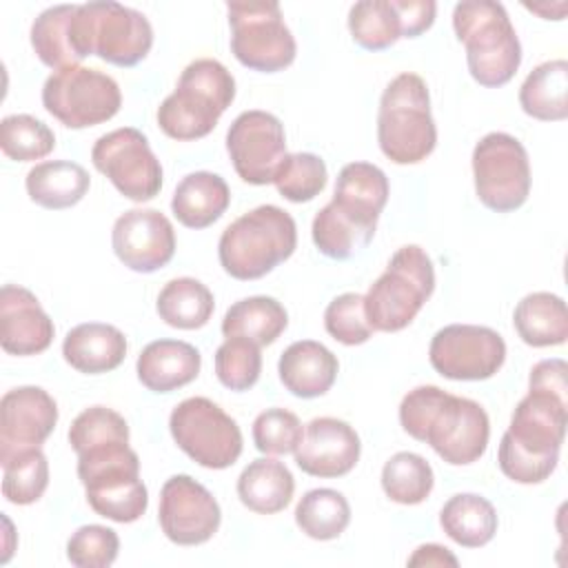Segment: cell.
I'll list each match as a JSON object with an SVG mask.
<instances>
[{"instance_id": "8992f818", "label": "cell", "mask_w": 568, "mask_h": 568, "mask_svg": "<svg viewBox=\"0 0 568 568\" xmlns=\"http://www.w3.org/2000/svg\"><path fill=\"white\" fill-rule=\"evenodd\" d=\"M71 44L80 60L98 55L115 67H135L153 47V27L142 11L120 2H87L73 13Z\"/></svg>"}, {"instance_id": "d6986e66", "label": "cell", "mask_w": 568, "mask_h": 568, "mask_svg": "<svg viewBox=\"0 0 568 568\" xmlns=\"http://www.w3.org/2000/svg\"><path fill=\"white\" fill-rule=\"evenodd\" d=\"M362 442L355 428L337 417H315L306 424L295 448V464L311 477L333 479L348 475L359 462Z\"/></svg>"}, {"instance_id": "8d00e7d4", "label": "cell", "mask_w": 568, "mask_h": 568, "mask_svg": "<svg viewBox=\"0 0 568 568\" xmlns=\"http://www.w3.org/2000/svg\"><path fill=\"white\" fill-rule=\"evenodd\" d=\"M435 484L430 464L417 453H395L382 468V488L386 497L402 506L422 504Z\"/></svg>"}, {"instance_id": "e575fe53", "label": "cell", "mask_w": 568, "mask_h": 568, "mask_svg": "<svg viewBox=\"0 0 568 568\" xmlns=\"http://www.w3.org/2000/svg\"><path fill=\"white\" fill-rule=\"evenodd\" d=\"M78 4H55L44 9L31 24V47L49 69H67L80 64L71 44V20Z\"/></svg>"}, {"instance_id": "f907efd6", "label": "cell", "mask_w": 568, "mask_h": 568, "mask_svg": "<svg viewBox=\"0 0 568 568\" xmlns=\"http://www.w3.org/2000/svg\"><path fill=\"white\" fill-rule=\"evenodd\" d=\"M457 557L439 544H422L408 557V566H457Z\"/></svg>"}, {"instance_id": "ac0fdd59", "label": "cell", "mask_w": 568, "mask_h": 568, "mask_svg": "<svg viewBox=\"0 0 568 568\" xmlns=\"http://www.w3.org/2000/svg\"><path fill=\"white\" fill-rule=\"evenodd\" d=\"M58 424V404L40 386H18L0 399V462L40 448Z\"/></svg>"}, {"instance_id": "cb8c5ba5", "label": "cell", "mask_w": 568, "mask_h": 568, "mask_svg": "<svg viewBox=\"0 0 568 568\" xmlns=\"http://www.w3.org/2000/svg\"><path fill=\"white\" fill-rule=\"evenodd\" d=\"M126 337L104 322L73 326L62 342L64 362L84 375H100L118 368L126 357Z\"/></svg>"}, {"instance_id": "f546056e", "label": "cell", "mask_w": 568, "mask_h": 568, "mask_svg": "<svg viewBox=\"0 0 568 568\" xmlns=\"http://www.w3.org/2000/svg\"><path fill=\"white\" fill-rule=\"evenodd\" d=\"M519 106L541 122L568 118V62L548 60L535 67L519 87Z\"/></svg>"}, {"instance_id": "ab89813d", "label": "cell", "mask_w": 568, "mask_h": 568, "mask_svg": "<svg viewBox=\"0 0 568 568\" xmlns=\"http://www.w3.org/2000/svg\"><path fill=\"white\" fill-rule=\"evenodd\" d=\"M0 149L9 160L33 162L55 149V135L42 120L29 113H16L0 122Z\"/></svg>"}, {"instance_id": "4dcf8cb0", "label": "cell", "mask_w": 568, "mask_h": 568, "mask_svg": "<svg viewBox=\"0 0 568 568\" xmlns=\"http://www.w3.org/2000/svg\"><path fill=\"white\" fill-rule=\"evenodd\" d=\"M495 506L475 493L453 495L439 510L442 530L464 548H481L497 532Z\"/></svg>"}, {"instance_id": "e0dca14e", "label": "cell", "mask_w": 568, "mask_h": 568, "mask_svg": "<svg viewBox=\"0 0 568 568\" xmlns=\"http://www.w3.org/2000/svg\"><path fill=\"white\" fill-rule=\"evenodd\" d=\"M115 257L135 273H155L175 253V231L171 220L158 209L124 211L111 231Z\"/></svg>"}, {"instance_id": "7bdbcfd3", "label": "cell", "mask_w": 568, "mask_h": 568, "mask_svg": "<svg viewBox=\"0 0 568 568\" xmlns=\"http://www.w3.org/2000/svg\"><path fill=\"white\" fill-rule=\"evenodd\" d=\"M262 373L260 346L244 337H226L215 351V375L229 390H248Z\"/></svg>"}, {"instance_id": "d590c367", "label": "cell", "mask_w": 568, "mask_h": 568, "mask_svg": "<svg viewBox=\"0 0 568 568\" xmlns=\"http://www.w3.org/2000/svg\"><path fill=\"white\" fill-rule=\"evenodd\" d=\"M351 521V506L339 490L313 488L295 506V524L317 541L337 539Z\"/></svg>"}, {"instance_id": "6da1fadb", "label": "cell", "mask_w": 568, "mask_h": 568, "mask_svg": "<svg viewBox=\"0 0 568 568\" xmlns=\"http://www.w3.org/2000/svg\"><path fill=\"white\" fill-rule=\"evenodd\" d=\"M399 424L413 439L426 442L450 466L477 462L486 453L490 437V422L481 404L430 384L404 395Z\"/></svg>"}, {"instance_id": "5b68a950", "label": "cell", "mask_w": 568, "mask_h": 568, "mask_svg": "<svg viewBox=\"0 0 568 568\" xmlns=\"http://www.w3.org/2000/svg\"><path fill=\"white\" fill-rule=\"evenodd\" d=\"M377 142L395 164H417L437 144V126L430 115V93L417 73L395 75L377 109Z\"/></svg>"}, {"instance_id": "4fadbf2b", "label": "cell", "mask_w": 568, "mask_h": 568, "mask_svg": "<svg viewBox=\"0 0 568 568\" xmlns=\"http://www.w3.org/2000/svg\"><path fill=\"white\" fill-rule=\"evenodd\" d=\"M91 162L133 202H149L162 189V164L151 151L149 138L133 126L100 135L91 149Z\"/></svg>"}, {"instance_id": "1f68e13d", "label": "cell", "mask_w": 568, "mask_h": 568, "mask_svg": "<svg viewBox=\"0 0 568 568\" xmlns=\"http://www.w3.org/2000/svg\"><path fill=\"white\" fill-rule=\"evenodd\" d=\"M288 326L286 308L268 295H253L229 306L222 320L224 337H244L257 346L273 344Z\"/></svg>"}, {"instance_id": "3957f363", "label": "cell", "mask_w": 568, "mask_h": 568, "mask_svg": "<svg viewBox=\"0 0 568 568\" xmlns=\"http://www.w3.org/2000/svg\"><path fill=\"white\" fill-rule=\"evenodd\" d=\"M235 100V78L231 71L213 60L200 58L184 67L178 87L158 106V126L173 140L206 138L220 115Z\"/></svg>"}, {"instance_id": "bcb514c9", "label": "cell", "mask_w": 568, "mask_h": 568, "mask_svg": "<svg viewBox=\"0 0 568 568\" xmlns=\"http://www.w3.org/2000/svg\"><path fill=\"white\" fill-rule=\"evenodd\" d=\"M120 537L113 528L80 526L67 541V559L78 568H106L118 559Z\"/></svg>"}, {"instance_id": "7c38bea8", "label": "cell", "mask_w": 568, "mask_h": 568, "mask_svg": "<svg viewBox=\"0 0 568 568\" xmlns=\"http://www.w3.org/2000/svg\"><path fill=\"white\" fill-rule=\"evenodd\" d=\"M473 178L486 209L517 211L530 193V162L524 144L504 131L486 133L473 149Z\"/></svg>"}, {"instance_id": "4316f807", "label": "cell", "mask_w": 568, "mask_h": 568, "mask_svg": "<svg viewBox=\"0 0 568 568\" xmlns=\"http://www.w3.org/2000/svg\"><path fill=\"white\" fill-rule=\"evenodd\" d=\"M24 186L31 202L42 209L60 211L75 206L87 195L91 178L78 162L47 160L27 173Z\"/></svg>"}, {"instance_id": "603a6c76", "label": "cell", "mask_w": 568, "mask_h": 568, "mask_svg": "<svg viewBox=\"0 0 568 568\" xmlns=\"http://www.w3.org/2000/svg\"><path fill=\"white\" fill-rule=\"evenodd\" d=\"M339 371L337 357L315 339L293 342L277 362L280 382L302 399H313L331 390Z\"/></svg>"}, {"instance_id": "9c48e42d", "label": "cell", "mask_w": 568, "mask_h": 568, "mask_svg": "<svg viewBox=\"0 0 568 568\" xmlns=\"http://www.w3.org/2000/svg\"><path fill=\"white\" fill-rule=\"evenodd\" d=\"M231 51L240 64L260 73H275L293 64L297 44L273 0L229 2Z\"/></svg>"}, {"instance_id": "7dc6e473", "label": "cell", "mask_w": 568, "mask_h": 568, "mask_svg": "<svg viewBox=\"0 0 568 568\" xmlns=\"http://www.w3.org/2000/svg\"><path fill=\"white\" fill-rule=\"evenodd\" d=\"M559 455H532L524 448H519L508 433L501 435L499 442V453H497V464L501 468V473L517 481V484H541L544 479H548L552 475V470L557 468Z\"/></svg>"}, {"instance_id": "277c9868", "label": "cell", "mask_w": 568, "mask_h": 568, "mask_svg": "<svg viewBox=\"0 0 568 568\" xmlns=\"http://www.w3.org/2000/svg\"><path fill=\"white\" fill-rule=\"evenodd\" d=\"M297 246V226L288 211L262 204L231 222L217 242L222 268L235 280H260L286 262Z\"/></svg>"}, {"instance_id": "f6af8a7d", "label": "cell", "mask_w": 568, "mask_h": 568, "mask_svg": "<svg viewBox=\"0 0 568 568\" xmlns=\"http://www.w3.org/2000/svg\"><path fill=\"white\" fill-rule=\"evenodd\" d=\"M302 435L300 417L286 408H266L253 422V444L264 455L295 453Z\"/></svg>"}, {"instance_id": "7a4b0ae2", "label": "cell", "mask_w": 568, "mask_h": 568, "mask_svg": "<svg viewBox=\"0 0 568 568\" xmlns=\"http://www.w3.org/2000/svg\"><path fill=\"white\" fill-rule=\"evenodd\" d=\"M453 29L466 47V64L475 82L497 89L513 80L521 64V44L504 4L493 0L457 2Z\"/></svg>"}, {"instance_id": "681fc988", "label": "cell", "mask_w": 568, "mask_h": 568, "mask_svg": "<svg viewBox=\"0 0 568 568\" xmlns=\"http://www.w3.org/2000/svg\"><path fill=\"white\" fill-rule=\"evenodd\" d=\"M566 373H568V366H566L564 359H559V357L541 359V362H537V364L530 368L528 388L550 390V393H557V395L566 397V393H568Z\"/></svg>"}, {"instance_id": "484cf974", "label": "cell", "mask_w": 568, "mask_h": 568, "mask_svg": "<svg viewBox=\"0 0 568 568\" xmlns=\"http://www.w3.org/2000/svg\"><path fill=\"white\" fill-rule=\"evenodd\" d=\"M375 229V220L357 215L331 200L313 217L311 235L322 255L331 260H351L371 244Z\"/></svg>"}, {"instance_id": "8fae6325", "label": "cell", "mask_w": 568, "mask_h": 568, "mask_svg": "<svg viewBox=\"0 0 568 568\" xmlns=\"http://www.w3.org/2000/svg\"><path fill=\"white\" fill-rule=\"evenodd\" d=\"M169 430L178 448L204 468H229L242 455V430L237 422L209 397L180 402L171 410Z\"/></svg>"}, {"instance_id": "d6a6232c", "label": "cell", "mask_w": 568, "mask_h": 568, "mask_svg": "<svg viewBox=\"0 0 568 568\" xmlns=\"http://www.w3.org/2000/svg\"><path fill=\"white\" fill-rule=\"evenodd\" d=\"M388 178L379 166L371 162H351L342 166L337 175L333 202L377 222L388 202Z\"/></svg>"}, {"instance_id": "c3c4849f", "label": "cell", "mask_w": 568, "mask_h": 568, "mask_svg": "<svg viewBox=\"0 0 568 568\" xmlns=\"http://www.w3.org/2000/svg\"><path fill=\"white\" fill-rule=\"evenodd\" d=\"M402 22V38H417L435 22L437 4L433 0H393Z\"/></svg>"}, {"instance_id": "f1b7e54d", "label": "cell", "mask_w": 568, "mask_h": 568, "mask_svg": "<svg viewBox=\"0 0 568 568\" xmlns=\"http://www.w3.org/2000/svg\"><path fill=\"white\" fill-rule=\"evenodd\" d=\"M295 493L291 470L271 457L253 459L237 477L240 501L260 515H275L284 510Z\"/></svg>"}, {"instance_id": "74e56055", "label": "cell", "mask_w": 568, "mask_h": 568, "mask_svg": "<svg viewBox=\"0 0 568 568\" xmlns=\"http://www.w3.org/2000/svg\"><path fill=\"white\" fill-rule=\"evenodd\" d=\"M348 31L366 51H384L402 38V22L393 0H359L348 11Z\"/></svg>"}, {"instance_id": "83f0119b", "label": "cell", "mask_w": 568, "mask_h": 568, "mask_svg": "<svg viewBox=\"0 0 568 568\" xmlns=\"http://www.w3.org/2000/svg\"><path fill=\"white\" fill-rule=\"evenodd\" d=\"M513 324L521 342L532 348L559 346L568 337L566 302L548 291L528 293L517 302Z\"/></svg>"}, {"instance_id": "ee69618b", "label": "cell", "mask_w": 568, "mask_h": 568, "mask_svg": "<svg viewBox=\"0 0 568 568\" xmlns=\"http://www.w3.org/2000/svg\"><path fill=\"white\" fill-rule=\"evenodd\" d=\"M326 333L344 346H357L373 337V326L366 320L364 295L342 293L328 302L324 311Z\"/></svg>"}, {"instance_id": "b9f144b4", "label": "cell", "mask_w": 568, "mask_h": 568, "mask_svg": "<svg viewBox=\"0 0 568 568\" xmlns=\"http://www.w3.org/2000/svg\"><path fill=\"white\" fill-rule=\"evenodd\" d=\"M328 180L326 164L315 153H286L273 184L282 197L302 204L317 197Z\"/></svg>"}, {"instance_id": "ba28073f", "label": "cell", "mask_w": 568, "mask_h": 568, "mask_svg": "<svg viewBox=\"0 0 568 568\" xmlns=\"http://www.w3.org/2000/svg\"><path fill=\"white\" fill-rule=\"evenodd\" d=\"M78 477L100 517L131 524L146 513L149 490L140 479V457L129 444L78 455Z\"/></svg>"}, {"instance_id": "f35d334b", "label": "cell", "mask_w": 568, "mask_h": 568, "mask_svg": "<svg viewBox=\"0 0 568 568\" xmlns=\"http://www.w3.org/2000/svg\"><path fill=\"white\" fill-rule=\"evenodd\" d=\"M2 464V495L16 506L38 501L49 486V462L42 448H27Z\"/></svg>"}, {"instance_id": "836d02e7", "label": "cell", "mask_w": 568, "mask_h": 568, "mask_svg": "<svg viewBox=\"0 0 568 568\" xmlns=\"http://www.w3.org/2000/svg\"><path fill=\"white\" fill-rule=\"evenodd\" d=\"M164 324L182 331L202 328L215 308L213 293L195 277H175L164 284L155 302Z\"/></svg>"}, {"instance_id": "44dd1931", "label": "cell", "mask_w": 568, "mask_h": 568, "mask_svg": "<svg viewBox=\"0 0 568 568\" xmlns=\"http://www.w3.org/2000/svg\"><path fill=\"white\" fill-rule=\"evenodd\" d=\"M53 335L51 317L29 288L18 284L0 288V346L4 353L18 357L44 353Z\"/></svg>"}, {"instance_id": "60d3db41", "label": "cell", "mask_w": 568, "mask_h": 568, "mask_svg": "<svg viewBox=\"0 0 568 568\" xmlns=\"http://www.w3.org/2000/svg\"><path fill=\"white\" fill-rule=\"evenodd\" d=\"M69 444L75 455L104 446L129 444V424L113 408L89 406L71 422Z\"/></svg>"}, {"instance_id": "d4e9b609", "label": "cell", "mask_w": 568, "mask_h": 568, "mask_svg": "<svg viewBox=\"0 0 568 568\" xmlns=\"http://www.w3.org/2000/svg\"><path fill=\"white\" fill-rule=\"evenodd\" d=\"M231 204V191L222 175L195 171L184 175L171 200V211L186 229H206L217 222Z\"/></svg>"}, {"instance_id": "5bb4252c", "label": "cell", "mask_w": 568, "mask_h": 568, "mask_svg": "<svg viewBox=\"0 0 568 568\" xmlns=\"http://www.w3.org/2000/svg\"><path fill=\"white\" fill-rule=\"evenodd\" d=\"M428 359L446 379L479 382L504 366L506 342L488 326L448 324L433 335Z\"/></svg>"}, {"instance_id": "ffe728a7", "label": "cell", "mask_w": 568, "mask_h": 568, "mask_svg": "<svg viewBox=\"0 0 568 568\" xmlns=\"http://www.w3.org/2000/svg\"><path fill=\"white\" fill-rule=\"evenodd\" d=\"M568 424V404L566 397L528 388V395L519 399L513 410L508 437L524 450L532 455H559V448L566 437Z\"/></svg>"}, {"instance_id": "9a60e30c", "label": "cell", "mask_w": 568, "mask_h": 568, "mask_svg": "<svg viewBox=\"0 0 568 568\" xmlns=\"http://www.w3.org/2000/svg\"><path fill=\"white\" fill-rule=\"evenodd\" d=\"M226 151L240 180L255 186L271 184L286 158L284 124L268 111H244L226 131Z\"/></svg>"}, {"instance_id": "30bf717a", "label": "cell", "mask_w": 568, "mask_h": 568, "mask_svg": "<svg viewBox=\"0 0 568 568\" xmlns=\"http://www.w3.org/2000/svg\"><path fill=\"white\" fill-rule=\"evenodd\" d=\"M42 104L67 129H87L111 120L122 106V93L111 75L75 64L44 80Z\"/></svg>"}, {"instance_id": "2e32d148", "label": "cell", "mask_w": 568, "mask_h": 568, "mask_svg": "<svg viewBox=\"0 0 568 568\" xmlns=\"http://www.w3.org/2000/svg\"><path fill=\"white\" fill-rule=\"evenodd\" d=\"M158 521L169 541L200 546L217 532L222 510L217 499L191 475H173L160 490Z\"/></svg>"}, {"instance_id": "52a82bcc", "label": "cell", "mask_w": 568, "mask_h": 568, "mask_svg": "<svg viewBox=\"0 0 568 568\" xmlns=\"http://www.w3.org/2000/svg\"><path fill=\"white\" fill-rule=\"evenodd\" d=\"M435 291V266L417 244L397 248L386 271L364 295L366 320L373 331L397 333L406 328Z\"/></svg>"}, {"instance_id": "7402d4cb", "label": "cell", "mask_w": 568, "mask_h": 568, "mask_svg": "<svg viewBox=\"0 0 568 568\" xmlns=\"http://www.w3.org/2000/svg\"><path fill=\"white\" fill-rule=\"evenodd\" d=\"M202 368L200 351L182 339L149 342L135 362L138 379L153 393H173L191 384Z\"/></svg>"}]
</instances>
